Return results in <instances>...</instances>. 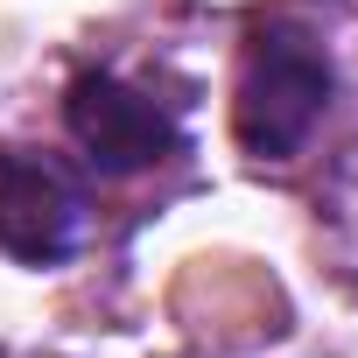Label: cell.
Instances as JSON below:
<instances>
[{"label": "cell", "instance_id": "1", "mask_svg": "<svg viewBox=\"0 0 358 358\" xmlns=\"http://www.w3.org/2000/svg\"><path fill=\"white\" fill-rule=\"evenodd\" d=\"M337 99L330 50L295 22H253L232 78V141L246 162H295Z\"/></svg>", "mask_w": 358, "mask_h": 358}, {"label": "cell", "instance_id": "3", "mask_svg": "<svg viewBox=\"0 0 358 358\" xmlns=\"http://www.w3.org/2000/svg\"><path fill=\"white\" fill-rule=\"evenodd\" d=\"M85 183L36 148H0V253L15 267H64L85 246Z\"/></svg>", "mask_w": 358, "mask_h": 358}, {"label": "cell", "instance_id": "2", "mask_svg": "<svg viewBox=\"0 0 358 358\" xmlns=\"http://www.w3.org/2000/svg\"><path fill=\"white\" fill-rule=\"evenodd\" d=\"M64 134L85 155L92 176L127 183V176L162 169L169 155H183V120L169 99L127 85L120 71H78L64 85Z\"/></svg>", "mask_w": 358, "mask_h": 358}]
</instances>
